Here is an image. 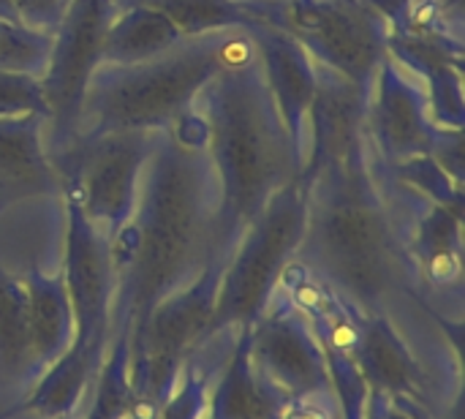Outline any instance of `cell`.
I'll return each mask as SVG.
<instances>
[{
  "instance_id": "5",
  "label": "cell",
  "mask_w": 465,
  "mask_h": 419,
  "mask_svg": "<svg viewBox=\"0 0 465 419\" xmlns=\"http://www.w3.org/2000/svg\"><path fill=\"white\" fill-rule=\"evenodd\" d=\"M308 224V185H283L248 226L221 270L213 333L251 327L278 292L281 273L294 262Z\"/></svg>"
},
{
  "instance_id": "11",
  "label": "cell",
  "mask_w": 465,
  "mask_h": 419,
  "mask_svg": "<svg viewBox=\"0 0 465 419\" xmlns=\"http://www.w3.org/2000/svg\"><path fill=\"white\" fill-rule=\"evenodd\" d=\"M248 363L281 404L330 387L324 352L308 319L286 300H270L248 327Z\"/></svg>"
},
{
  "instance_id": "4",
  "label": "cell",
  "mask_w": 465,
  "mask_h": 419,
  "mask_svg": "<svg viewBox=\"0 0 465 419\" xmlns=\"http://www.w3.org/2000/svg\"><path fill=\"white\" fill-rule=\"evenodd\" d=\"M253 57L256 46L245 30H221L185 38L144 63H101L84 90L76 139L112 131H169L193 109L213 76Z\"/></svg>"
},
{
  "instance_id": "1",
  "label": "cell",
  "mask_w": 465,
  "mask_h": 419,
  "mask_svg": "<svg viewBox=\"0 0 465 419\" xmlns=\"http://www.w3.org/2000/svg\"><path fill=\"white\" fill-rule=\"evenodd\" d=\"M215 205L218 188L207 150L188 147L172 131H161L128 221L131 259L117 275L109 322V330H117L114 338H131L158 303L221 262Z\"/></svg>"
},
{
  "instance_id": "2",
  "label": "cell",
  "mask_w": 465,
  "mask_h": 419,
  "mask_svg": "<svg viewBox=\"0 0 465 419\" xmlns=\"http://www.w3.org/2000/svg\"><path fill=\"white\" fill-rule=\"evenodd\" d=\"M193 109L207 125V158L215 175V254L229 259L270 199L302 175V153L292 145L267 90L259 55L213 76Z\"/></svg>"
},
{
  "instance_id": "10",
  "label": "cell",
  "mask_w": 465,
  "mask_h": 419,
  "mask_svg": "<svg viewBox=\"0 0 465 419\" xmlns=\"http://www.w3.org/2000/svg\"><path fill=\"white\" fill-rule=\"evenodd\" d=\"M365 134L376 147V158L395 166L417 155H433L463 131L439 128L430 117V104L420 79L387 57L376 71L368 95Z\"/></svg>"
},
{
  "instance_id": "30",
  "label": "cell",
  "mask_w": 465,
  "mask_h": 419,
  "mask_svg": "<svg viewBox=\"0 0 465 419\" xmlns=\"http://www.w3.org/2000/svg\"><path fill=\"white\" fill-rule=\"evenodd\" d=\"M365 419H430L422 401L406 395H371Z\"/></svg>"
},
{
  "instance_id": "6",
  "label": "cell",
  "mask_w": 465,
  "mask_h": 419,
  "mask_svg": "<svg viewBox=\"0 0 465 419\" xmlns=\"http://www.w3.org/2000/svg\"><path fill=\"white\" fill-rule=\"evenodd\" d=\"M259 22L289 33L319 65L371 90L390 57V22L371 0H245Z\"/></svg>"
},
{
  "instance_id": "27",
  "label": "cell",
  "mask_w": 465,
  "mask_h": 419,
  "mask_svg": "<svg viewBox=\"0 0 465 419\" xmlns=\"http://www.w3.org/2000/svg\"><path fill=\"white\" fill-rule=\"evenodd\" d=\"M38 115L46 120V95L38 76L0 71V120Z\"/></svg>"
},
{
  "instance_id": "19",
  "label": "cell",
  "mask_w": 465,
  "mask_h": 419,
  "mask_svg": "<svg viewBox=\"0 0 465 419\" xmlns=\"http://www.w3.org/2000/svg\"><path fill=\"white\" fill-rule=\"evenodd\" d=\"M180 41H185L180 27L161 8L147 3H134L120 14H114L104 38L101 63H112V65L144 63L174 49Z\"/></svg>"
},
{
  "instance_id": "3",
  "label": "cell",
  "mask_w": 465,
  "mask_h": 419,
  "mask_svg": "<svg viewBox=\"0 0 465 419\" xmlns=\"http://www.w3.org/2000/svg\"><path fill=\"white\" fill-rule=\"evenodd\" d=\"M297 256L362 316H381L387 297L403 281L417 278L368 153L327 166L311 180L308 224Z\"/></svg>"
},
{
  "instance_id": "25",
  "label": "cell",
  "mask_w": 465,
  "mask_h": 419,
  "mask_svg": "<svg viewBox=\"0 0 465 419\" xmlns=\"http://www.w3.org/2000/svg\"><path fill=\"white\" fill-rule=\"evenodd\" d=\"M52 55V33L0 16V71L44 76Z\"/></svg>"
},
{
  "instance_id": "18",
  "label": "cell",
  "mask_w": 465,
  "mask_h": 419,
  "mask_svg": "<svg viewBox=\"0 0 465 419\" xmlns=\"http://www.w3.org/2000/svg\"><path fill=\"white\" fill-rule=\"evenodd\" d=\"M406 245L420 281L444 292L458 289L463 281V207L430 205Z\"/></svg>"
},
{
  "instance_id": "16",
  "label": "cell",
  "mask_w": 465,
  "mask_h": 419,
  "mask_svg": "<svg viewBox=\"0 0 465 419\" xmlns=\"http://www.w3.org/2000/svg\"><path fill=\"white\" fill-rule=\"evenodd\" d=\"M44 117L0 120V207L57 191V175L41 139Z\"/></svg>"
},
{
  "instance_id": "21",
  "label": "cell",
  "mask_w": 465,
  "mask_h": 419,
  "mask_svg": "<svg viewBox=\"0 0 465 419\" xmlns=\"http://www.w3.org/2000/svg\"><path fill=\"white\" fill-rule=\"evenodd\" d=\"M27 286V322L33 338L35 368H49L74 344V314L63 275H44L30 270Z\"/></svg>"
},
{
  "instance_id": "23",
  "label": "cell",
  "mask_w": 465,
  "mask_h": 419,
  "mask_svg": "<svg viewBox=\"0 0 465 419\" xmlns=\"http://www.w3.org/2000/svg\"><path fill=\"white\" fill-rule=\"evenodd\" d=\"M95 363L90 352H82L71 346L63 357H57L49 368L41 384L30 395V412L44 419H65L68 412L79 404L82 390L95 376Z\"/></svg>"
},
{
  "instance_id": "12",
  "label": "cell",
  "mask_w": 465,
  "mask_h": 419,
  "mask_svg": "<svg viewBox=\"0 0 465 419\" xmlns=\"http://www.w3.org/2000/svg\"><path fill=\"white\" fill-rule=\"evenodd\" d=\"M65 264L63 284L74 314V344L101 360L104 341L109 335L112 305H114V264L109 240L84 218V213L65 199Z\"/></svg>"
},
{
  "instance_id": "24",
  "label": "cell",
  "mask_w": 465,
  "mask_h": 419,
  "mask_svg": "<svg viewBox=\"0 0 465 419\" xmlns=\"http://www.w3.org/2000/svg\"><path fill=\"white\" fill-rule=\"evenodd\" d=\"M161 8L183 33V38H196L221 30H245L256 25V14L245 0H136Z\"/></svg>"
},
{
  "instance_id": "29",
  "label": "cell",
  "mask_w": 465,
  "mask_h": 419,
  "mask_svg": "<svg viewBox=\"0 0 465 419\" xmlns=\"http://www.w3.org/2000/svg\"><path fill=\"white\" fill-rule=\"evenodd\" d=\"M335 395L330 393V387L300 395L289 404H283L281 417L278 419H338V409H335Z\"/></svg>"
},
{
  "instance_id": "26",
  "label": "cell",
  "mask_w": 465,
  "mask_h": 419,
  "mask_svg": "<svg viewBox=\"0 0 465 419\" xmlns=\"http://www.w3.org/2000/svg\"><path fill=\"white\" fill-rule=\"evenodd\" d=\"M392 169L403 185L414 188L422 199H430V205L463 207V183L455 180L433 155H417L395 164Z\"/></svg>"
},
{
  "instance_id": "8",
  "label": "cell",
  "mask_w": 465,
  "mask_h": 419,
  "mask_svg": "<svg viewBox=\"0 0 465 419\" xmlns=\"http://www.w3.org/2000/svg\"><path fill=\"white\" fill-rule=\"evenodd\" d=\"M221 270L223 262H213L188 286L158 303L142 327L131 333L134 401L161 412L183 365L213 335Z\"/></svg>"
},
{
  "instance_id": "9",
  "label": "cell",
  "mask_w": 465,
  "mask_h": 419,
  "mask_svg": "<svg viewBox=\"0 0 465 419\" xmlns=\"http://www.w3.org/2000/svg\"><path fill=\"white\" fill-rule=\"evenodd\" d=\"M114 14L117 0H71L52 33V55L41 76L52 155L68 150L76 139L84 90L93 71L101 65L104 38Z\"/></svg>"
},
{
  "instance_id": "22",
  "label": "cell",
  "mask_w": 465,
  "mask_h": 419,
  "mask_svg": "<svg viewBox=\"0 0 465 419\" xmlns=\"http://www.w3.org/2000/svg\"><path fill=\"white\" fill-rule=\"evenodd\" d=\"M35 371L25 278L0 273V374L19 382L33 379Z\"/></svg>"
},
{
  "instance_id": "13",
  "label": "cell",
  "mask_w": 465,
  "mask_h": 419,
  "mask_svg": "<svg viewBox=\"0 0 465 419\" xmlns=\"http://www.w3.org/2000/svg\"><path fill=\"white\" fill-rule=\"evenodd\" d=\"M368 95L371 90L316 63V93L308 109L311 147L305 150L302 175H300L305 185H311V180L322 169L349 164L357 155L368 153V134H365Z\"/></svg>"
},
{
  "instance_id": "28",
  "label": "cell",
  "mask_w": 465,
  "mask_h": 419,
  "mask_svg": "<svg viewBox=\"0 0 465 419\" xmlns=\"http://www.w3.org/2000/svg\"><path fill=\"white\" fill-rule=\"evenodd\" d=\"M71 0H0V16L27 27L54 33Z\"/></svg>"
},
{
  "instance_id": "20",
  "label": "cell",
  "mask_w": 465,
  "mask_h": 419,
  "mask_svg": "<svg viewBox=\"0 0 465 419\" xmlns=\"http://www.w3.org/2000/svg\"><path fill=\"white\" fill-rule=\"evenodd\" d=\"M281 398L253 374L248 363V327L229 354L215 384H210L207 417L210 419H278Z\"/></svg>"
},
{
  "instance_id": "7",
  "label": "cell",
  "mask_w": 465,
  "mask_h": 419,
  "mask_svg": "<svg viewBox=\"0 0 465 419\" xmlns=\"http://www.w3.org/2000/svg\"><path fill=\"white\" fill-rule=\"evenodd\" d=\"M161 131H112L52 155L57 185L112 243L134 218L142 172Z\"/></svg>"
},
{
  "instance_id": "17",
  "label": "cell",
  "mask_w": 465,
  "mask_h": 419,
  "mask_svg": "<svg viewBox=\"0 0 465 419\" xmlns=\"http://www.w3.org/2000/svg\"><path fill=\"white\" fill-rule=\"evenodd\" d=\"M357 365L371 395H406L422 401V371L384 316L360 322Z\"/></svg>"
},
{
  "instance_id": "14",
  "label": "cell",
  "mask_w": 465,
  "mask_h": 419,
  "mask_svg": "<svg viewBox=\"0 0 465 419\" xmlns=\"http://www.w3.org/2000/svg\"><path fill=\"white\" fill-rule=\"evenodd\" d=\"M390 57L425 87L430 117L439 128L463 131V46L447 33L390 30Z\"/></svg>"
},
{
  "instance_id": "15",
  "label": "cell",
  "mask_w": 465,
  "mask_h": 419,
  "mask_svg": "<svg viewBox=\"0 0 465 419\" xmlns=\"http://www.w3.org/2000/svg\"><path fill=\"white\" fill-rule=\"evenodd\" d=\"M245 33L256 46L259 65L281 123L305 161V123L316 93V63L289 33L272 25L256 22L245 27Z\"/></svg>"
}]
</instances>
